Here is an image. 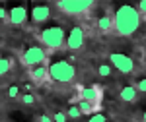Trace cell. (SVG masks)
<instances>
[{"mask_svg":"<svg viewBox=\"0 0 146 122\" xmlns=\"http://www.w3.org/2000/svg\"><path fill=\"white\" fill-rule=\"evenodd\" d=\"M140 16H142V14L136 10V6H129V4L119 6V8L115 10V16H113L115 33L121 35V37H131V35H135L136 31H138V27H140V22H142Z\"/></svg>","mask_w":146,"mask_h":122,"instance_id":"obj_1","label":"cell"},{"mask_svg":"<svg viewBox=\"0 0 146 122\" xmlns=\"http://www.w3.org/2000/svg\"><path fill=\"white\" fill-rule=\"evenodd\" d=\"M49 76L56 83H70L76 78V68L66 60H56L49 66Z\"/></svg>","mask_w":146,"mask_h":122,"instance_id":"obj_2","label":"cell"},{"mask_svg":"<svg viewBox=\"0 0 146 122\" xmlns=\"http://www.w3.org/2000/svg\"><path fill=\"white\" fill-rule=\"evenodd\" d=\"M66 37H68V35L64 33V29L58 27V25L45 27V29L39 33L41 43L45 45L47 49H51V51H56V49H60L62 45H66Z\"/></svg>","mask_w":146,"mask_h":122,"instance_id":"obj_3","label":"cell"},{"mask_svg":"<svg viewBox=\"0 0 146 122\" xmlns=\"http://www.w3.org/2000/svg\"><path fill=\"white\" fill-rule=\"evenodd\" d=\"M56 8L66 16H82L94 8V0H58Z\"/></svg>","mask_w":146,"mask_h":122,"instance_id":"obj_4","label":"cell"},{"mask_svg":"<svg viewBox=\"0 0 146 122\" xmlns=\"http://www.w3.org/2000/svg\"><path fill=\"white\" fill-rule=\"evenodd\" d=\"M47 60V51L41 47H27L22 54V62L29 68L43 66V62Z\"/></svg>","mask_w":146,"mask_h":122,"instance_id":"obj_5","label":"cell"},{"mask_svg":"<svg viewBox=\"0 0 146 122\" xmlns=\"http://www.w3.org/2000/svg\"><path fill=\"white\" fill-rule=\"evenodd\" d=\"M109 62L115 70H119L121 74H133L135 72V60L127 54H121V52H111L109 54Z\"/></svg>","mask_w":146,"mask_h":122,"instance_id":"obj_6","label":"cell"},{"mask_svg":"<svg viewBox=\"0 0 146 122\" xmlns=\"http://www.w3.org/2000/svg\"><path fill=\"white\" fill-rule=\"evenodd\" d=\"M84 41H86V37H84V29H82L80 25H74V27L68 31L66 49H70V51H80V49L84 47Z\"/></svg>","mask_w":146,"mask_h":122,"instance_id":"obj_7","label":"cell"},{"mask_svg":"<svg viewBox=\"0 0 146 122\" xmlns=\"http://www.w3.org/2000/svg\"><path fill=\"white\" fill-rule=\"evenodd\" d=\"M101 87L98 85H90V87H80V101H88L92 105L100 107V101H101Z\"/></svg>","mask_w":146,"mask_h":122,"instance_id":"obj_8","label":"cell"},{"mask_svg":"<svg viewBox=\"0 0 146 122\" xmlns=\"http://www.w3.org/2000/svg\"><path fill=\"white\" fill-rule=\"evenodd\" d=\"M49 18H51V8H49L47 4H37V6L31 8V20H33L35 23H43V22H47Z\"/></svg>","mask_w":146,"mask_h":122,"instance_id":"obj_9","label":"cell"},{"mask_svg":"<svg viewBox=\"0 0 146 122\" xmlns=\"http://www.w3.org/2000/svg\"><path fill=\"white\" fill-rule=\"evenodd\" d=\"M27 20V8L25 6H14L10 10V23L12 25H22Z\"/></svg>","mask_w":146,"mask_h":122,"instance_id":"obj_10","label":"cell"},{"mask_svg":"<svg viewBox=\"0 0 146 122\" xmlns=\"http://www.w3.org/2000/svg\"><path fill=\"white\" fill-rule=\"evenodd\" d=\"M29 78H31V81L33 83H43V81H47V79L51 78L49 76V68L43 64V66H35L29 70Z\"/></svg>","mask_w":146,"mask_h":122,"instance_id":"obj_11","label":"cell"},{"mask_svg":"<svg viewBox=\"0 0 146 122\" xmlns=\"http://www.w3.org/2000/svg\"><path fill=\"white\" fill-rule=\"evenodd\" d=\"M136 95H138V91H136L135 85H125V87L121 89V93H119V97H121L125 103H135Z\"/></svg>","mask_w":146,"mask_h":122,"instance_id":"obj_12","label":"cell"},{"mask_svg":"<svg viewBox=\"0 0 146 122\" xmlns=\"http://www.w3.org/2000/svg\"><path fill=\"white\" fill-rule=\"evenodd\" d=\"M98 29L101 33H109L111 29H115V22H113L111 16H101L98 20Z\"/></svg>","mask_w":146,"mask_h":122,"instance_id":"obj_13","label":"cell"},{"mask_svg":"<svg viewBox=\"0 0 146 122\" xmlns=\"http://www.w3.org/2000/svg\"><path fill=\"white\" fill-rule=\"evenodd\" d=\"M78 107H80V111H82V114H94V112H98V109H100V107L92 105L88 101H80Z\"/></svg>","mask_w":146,"mask_h":122,"instance_id":"obj_14","label":"cell"},{"mask_svg":"<svg viewBox=\"0 0 146 122\" xmlns=\"http://www.w3.org/2000/svg\"><path fill=\"white\" fill-rule=\"evenodd\" d=\"M10 68H12V60L8 56H4V58L0 60V76H6V74L10 72Z\"/></svg>","mask_w":146,"mask_h":122,"instance_id":"obj_15","label":"cell"},{"mask_svg":"<svg viewBox=\"0 0 146 122\" xmlns=\"http://www.w3.org/2000/svg\"><path fill=\"white\" fill-rule=\"evenodd\" d=\"M111 66H109V64H100V66H98V74H100L101 78H109V76H111Z\"/></svg>","mask_w":146,"mask_h":122,"instance_id":"obj_16","label":"cell"},{"mask_svg":"<svg viewBox=\"0 0 146 122\" xmlns=\"http://www.w3.org/2000/svg\"><path fill=\"white\" fill-rule=\"evenodd\" d=\"M66 114H68V118H80L82 116V111H80L78 105H72V107H68Z\"/></svg>","mask_w":146,"mask_h":122,"instance_id":"obj_17","label":"cell"},{"mask_svg":"<svg viewBox=\"0 0 146 122\" xmlns=\"http://www.w3.org/2000/svg\"><path fill=\"white\" fill-rule=\"evenodd\" d=\"M8 97H10V99L22 97V95H20V85H10V87H8Z\"/></svg>","mask_w":146,"mask_h":122,"instance_id":"obj_18","label":"cell"},{"mask_svg":"<svg viewBox=\"0 0 146 122\" xmlns=\"http://www.w3.org/2000/svg\"><path fill=\"white\" fill-rule=\"evenodd\" d=\"M20 99H22L23 105H33V103H35V95H33V93H23Z\"/></svg>","mask_w":146,"mask_h":122,"instance_id":"obj_19","label":"cell"},{"mask_svg":"<svg viewBox=\"0 0 146 122\" xmlns=\"http://www.w3.org/2000/svg\"><path fill=\"white\" fill-rule=\"evenodd\" d=\"M136 91H140V93H146V78H140L138 81L135 83Z\"/></svg>","mask_w":146,"mask_h":122,"instance_id":"obj_20","label":"cell"},{"mask_svg":"<svg viewBox=\"0 0 146 122\" xmlns=\"http://www.w3.org/2000/svg\"><path fill=\"white\" fill-rule=\"evenodd\" d=\"M53 120H55V122H66L68 120V114H66V112H55V114H53Z\"/></svg>","mask_w":146,"mask_h":122,"instance_id":"obj_21","label":"cell"},{"mask_svg":"<svg viewBox=\"0 0 146 122\" xmlns=\"http://www.w3.org/2000/svg\"><path fill=\"white\" fill-rule=\"evenodd\" d=\"M88 122H107V116H105V114H101V112H96Z\"/></svg>","mask_w":146,"mask_h":122,"instance_id":"obj_22","label":"cell"},{"mask_svg":"<svg viewBox=\"0 0 146 122\" xmlns=\"http://www.w3.org/2000/svg\"><path fill=\"white\" fill-rule=\"evenodd\" d=\"M136 10L140 12L142 16H146V0H140V2L136 4Z\"/></svg>","mask_w":146,"mask_h":122,"instance_id":"obj_23","label":"cell"},{"mask_svg":"<svg viewBox=\"0 0 146 122\" xmlns=\"http://www.w3.org/2000/svg\"><path fill=\"white\" fill-rule=\"evenodd\" d=\"M39 122H55V120H53V116H49V114H41V116H39Z\"/></svg>","mask_w":146,"mask_h":122,"instance_id":"obj_24","label":"cell"},{"mask_svg":"<svg viewBox=\"0 0 146 122\" xmlns=\"http://www.w3.org/2000/svg\"><path fill=\"white\" fill-rule=\"evenodd\" d=\"M142 122H146V111H144V114H142Z\"/></svg>","mask_w":146,"mask_h":122,"instance_id":"obj_25","label":"cell"},{"mask_svg":"<svg viewBox=\"0 0 146 122\" xmlns=\"http://www.w3.org/2000/svg\"><path fill=\"white\" fill-rule=\"evenodd\" d=\"M144 18H146V16H144Z\"/></svg>","mask_w":146,"mask_h":122,"instance_id":"obj_26","label":"cell"}]
</instances>
